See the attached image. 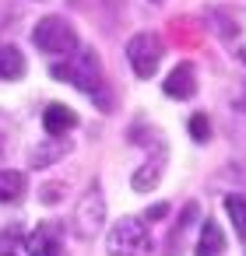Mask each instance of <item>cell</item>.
I'll list each match as a JSON object with an SVG mask.
<instances>
[{
  "label": "cell",
  "mask_w": 246,
  "mask_h": 256,
  "mask_svg": "<svg viewBox=\"0 0 246 256\" xmlns=\"http://www.w3.org/2000/svg\"><path fill=\"white\" fill-rule=\"evenodd\" d=\"M32 42H36V50H43V53H50V56H57V53H74L78 50V32H74V25L67 22V18H60V14H46V18H39V25L32 28Z\"/></svg>",
  "instance_id": "obj_2"
},
{
  "label": "cell",
  "mask_w": 246,
  "mask_h": 256,
  "mask_svg": "<svg viewBox=\"0 0 246 256\" xmlns=\"http://www.w3.org/2000/svg\"><path fill=\"white\" fill-rule=\"evenodd\" d=\"M25 246H29L32 256H60V246H64V242H60V228L46 221V224H39V228L29 235Z\"/></svg>",
  "instance_id": "obj_8"
},
{
  "label": "cell",
  "mask_w": 246,
  "mask_h": 256,
  "mask_svg": "<svg viewBox=\"0 0 246 256\" xmlns=\"http://www.w3.org/2000/svg\"><path fill=\"white\" fill-rule=\"evenodd\" d=\"M8 256H11V252H8Z\"/></svg>",
  "instance_id": "obj_17"
},
{
  "label": "cell",
  "mask_w": 246,
  "mask_h": 256,
  "mask_svg": "<svg viewBox=\"0 0 246 256\" xmlns=\"http://www.w3.org/2000/svg\"><path fill=\"white\" fill-rule=\"evenodd\" d=\"M148 228L141 218H123L109 232V256H144L148 252Z\"/></svg>",
  "instance_id": "obj_3"
},
{
  "label": "cell",
  "mask_w": 246,
  "mask_h": 256,
  "mask_svg": "<svg viewBox=\"0 0 246 256\" xmlns=\"http://www.w3.org/2000/svg\"><path fill=\"white\" fill-rule=\"evenodd\" d=\"M25 196V172L4 168L0 172V204H15Z\"/></svg>",
  "instance_id": "obj_11"
},
{
  "label": "cell",
  "mask_w": 246,
  "mask_h": 256,
  "mask_svg": "<svg viewBox=\"0 0 246 256\" xmlns=\"http://www.w3.org/2000/svg\"><path fill=\"white\" fill-rule=\"evenodd\" d=\"M78 126V112L74 109H67L64 102H50L46 106V112H43V130L50 134V137H64L67 130H74Z\"/></svg>",
  "instance_id": "obj_7"
},
{
  "label": "cell",
  "mask_w": 246,
  "mask_h": 256,
  "mask_svg": "<svg viewBox=\"0 0 246 256\" xmlns=\"http://www.w3.org/2000/svg\"><path fill=\"white\" fill-rule=\"evenodd\" d=\"M25 56L15 46H0V81H18L25 74Z\"/></svg>",
  "instance_id": "obj_9"
},
{
  "label": "cell",
  "mask_w": 246,
  "mask_h": 256,
  "mask_svg": "<svg viewBox=\"0 0 246 256\" xmlns=\"http://www.w3.org/2000/svg\"><path fill=\"white\" fill-rule=\"evenodd\" d=\"M102 218H106V200H102V193L92 186L85 196H81V204L74 207V235L78 238H95V232L102 228Z\"/></svg>",
  "instance_id": "obj_5"
},
{
  "label": "cell",
  "mask_w": 246,
  "mask_h": 256,
  "mask_svg": "<svg viewBox=\"0 0 246 256\" xmlns=\"http://www.w3.org/2000/svg\"><path fill=\"white\" fill-rule=\"evenodd\" d=\"M225 210H228V218L235 224V235L246 242V196H239V193L225 196Z\"/></svg>",
  "instance_id": "obj_13"
},
{
  "label": "cell",
  "mask_w": 246,
  "mask_h": 256,
  "mask_svg": "<svg viewBox=\"0 0 246 256\" xmlns=\"http://www.w3.org/2000/svg\"><path fill=\"white\" fill-rule=\"evenodd\" d=\"M162 92L169 98H193L197 95V70H193V64H176L172 74L162 81Z\"/></svg>",
  "instance_id": "obj_6"
},
{
  "label": "cell",
  "mask_w": 246,
  "mask_h": 256,
  "mask_svg": "<svg viewBox=\"0 0 246 256\" xmlns=\"http://www.w3.org/2000/svg\"><path fill=\"white\" fill-rule=\"evenodd\" d=\"M162 214H169V204H155V207H148V214H144V218H148V221H158Z\"/></svg>",
  "instance_id": "obj_15"
},
{
  "label": "cell",
  "mask_w": 246,
  "mask_h": 256,
  "mask_svg": "<svg viewBox=\"0 0 246 256\" xmlns=\"http://www.w3.org/2000/svg\"><path fill=\"white\" fill-rule=\"evenodd\" d=\"M50 74H53L57 81H67V84L81 88L85 95H99V92H102L99 56H95L88 46H78V50L67 56V64H53V67H50Z\"/></svg>",
  "instance_id": "obj_1"
},
{
  "label": "cell",
  "mask_w": 246,
  "mask_h": 256,
  "mask_svg": "<svg viewBox=\"0 0 246 256\" xmlns=\"http://www.w3.org/2000/svg\"><path fill=\"white\" fill-rule=\"evenodd\" d=\"M190 137H193V140H200V144L211 137V120H207L204 112H197V116L190 120Z\"/></svg>",
  "instance_id": "obj_14"
},
{
  "label": "cell",
  "mask_w": 246,
  "mask_h": 256,
  "mask_svg": "<svg viewBox=\"0 0 246 256\" xmlns=\"http://www.w3.org/2000/svg\"><path fill=\"white\" fill-rule=\"evenodd\" d=\"M225 252V235L218 228V221H204L200 228V246H197V256H221Z\"/></svg>",
  "instance_id": "obj_10"
},
{
  "label": "cell",
  "mask_w": 246,
  "mask_h": 256,
  "mask_svg": "<svg viewBox=\"0 0 246 256\" xmlns=\"http://www.w3.org/2000/svg\"><path fill=\"white\" fill-rule=\"evenodd\" d=\"M242 106H246V102H242Z\"/></svg>",
  "instance_id": "obj_18"
},
{
  "label": "cell",
  "mask_w": 246,
  "mask_h": 256,
  "mask_svg": "<svg viewBox=\"0 0 246 256\" xmlns=\"http://www.w3.org/2000/svg\"><path fill=\"white\" fill-rule=\"evenodd\" d=\"M162 53L165 50H162V39L155 32H137L127 42V60H130V67H134L137 78H151L158 70V64H162Z\"/></svg>",
  "instance_id": "obj_4"
},
{
  "label": "cell",
  "mask_w": 246,
  "mask_h": 256,
  "mask_svg": "<svg viewBox=\"0 0 246 256\" xmlns=\"http://www.w3.org/2000/svg\"><path fill=\"white\" fill-rule=\"evenodd\" d=\"M239 60H242V64H246V50H239Z\"/></svg>",
  "instance_id": "obj_16"
},
{
  "label": "cell",
  "mask_w": 246,
  "mask_h": 256,
  "mask_svg": "<svg viewBox=\"0 0 246 256\" xmlns=\"http://www.w3.org/2000/svg\"><path fill=\"white\" fill-rule=\"evenodd\" d=\"M162 172H165V154H158L155 162H148V165H141L137 172H134V179H130V186L137 190V193H144V190H151L158 179H162Z\"/></svg>",
  "instance_id": "obj_12"
}]
</instances>
